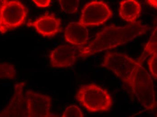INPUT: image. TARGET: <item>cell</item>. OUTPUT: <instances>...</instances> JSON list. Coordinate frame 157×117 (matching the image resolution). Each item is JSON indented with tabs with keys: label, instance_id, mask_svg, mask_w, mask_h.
<instances>
[{
	"label": "cell",
	"instance_id": "obj_1",
	"mask_svg": "<svg viewBox=\"0 0 157 117\" xmlns=\"http://www.w3.org/2000/svg\"><path fill=\"white\" fill-rule=\"evenodd\" d=\"M148 27L140 21L123 26L110 25L97 34L94 39L80 48V58H87L104 50L125 44L146 33Z\"/></svg>",
	"mask_w": 157,
	"mask_h": 117
},
{
	"label": "cell",
	"instance_id": "obj_2",
	"mask_svg": "<svg viewBox=\"0 0 157 117\" xmlns=\"http://www.w3.org/2000/svg\"><path fill=\"white\" fill-rule=\"evenodd\" d=\"M127 85L146 110H153L156 107V101L152 78L139 63L132 72Z\"/></svg>",
	"mask_w": 157,
	"mask_h": 117
},
{
	"label": "cell",
	"instance_id": "obj_3",
	"mask_svg": "<svg viewBox=\"0 0 157 117\" xmlns=\"http://www.w3.org/2000/svg\"><path fill=\"white\" fill-rule=\"evenodd\" d=\"M76 98L88 111L92 113L108 111L113 104L108 91L94 84L81 86L76 94Z\"/></svg>",
	"mask_w": 157,
	"mask_h": 117
},
{
	"label": "cell",
	"instance_id": "obj_4",
	"mask_svg": "<svg viewBox=\"0 0 157 117\" xmlns=\"http://www.w3.org/2000/svg\"><path fill=\"white\" fill-rule=\"evenodd\" d=\"M27 8L18 0H1L0 33L5 34L25 23Z\"/></svg>",
	"mask_w": 157,
	"mask_h": 117
},
{
	"label": "cell",
	"instance_id": "obj_5",
	"mask_svg": "<svg viewBox=\"0 0 157 117\" xmlns=\"http://www.w3.org/2000/svg\"><path fill=\"white\" fill-rule=\"evenodd\" d=\"M137 62L129 56L119 52L107 53L103 59V67L113 72L124 83L127 84Z\"/></svg>",
	"mask_w": 157,
	"mask_h": 117
},
{
	"label": "cell",
	"instance_id": "obj_6",
	"mask_svg": "<svg viewBox=\"0 0 157 117\" xmlns=\"http://www.w3.org/2000/svg\"><path fill=\"white\" fill-rule=\"evenodd\" d=\"M109 6L103 1L88 3L82 9L79 23L86 27L102 25L113 16Z\"/></svg>",
	"mask_w": 157,
	"mask_h": 117
},
{
	"label": "cell",
	"instance_id": "obj_7",
	"mask_svg": "<svg viewBox=\"0 0 157 117\" xmlns=\"http://www.w3.org/2000/svg\"><path fill=\"white\" fill-rule=\"evenodd\" d=\"M23 82L16 83L14 93L8 104L0 111V117H28L26 97L24 96Z\"/></svg>",
	"mask_w": 157,
	"mask_h": 117
},
{
	"label": "cell",
	"instance_id": "obj_8",
	"mask_svg": "<svg viewBox=\"0 0 157 117\" xmlns=\"http://www.w3.org/2000/svg\"><path fill=\"white\" fill-rule=\"evenodd\" d=\"M80 46L62 45L56 47L50 54L51 65L56 68L71 67L80 58Z\"/></svg>",
	"mask_w": 157,
	"mask_h": 117
},
{
	"label": "cell",
	"instance_id": "obj_9",
	"mask_svg": "<svg viewBox=\"0 0 157 117\" xmlns=\"http://www.w3.org/2000/svg\"><path fill=\"white\" fill-rule=\"evenodd\" d=\"M28 117H49L51 113L50 97L28 90L26 92Z\"/></svg>",
	"mask_w": 157,
	"mask_h": 117
},
{
	"label": "cell",
	"instance_id": "obj_10",
	"mask_svg": "<svg viewBox=\"0 0 157 117\" xmlns=\"http://www.w3.org/2000/svg\"><path fill=\"white\" fill-rule=\"evenodd\" d=\"M28 26L36 29L44 37H54L62 31L61 20L52 15L45 14L33 22H29Z\"/></svg>",
	"mask_w": 157,
	"mask_h": 117
},
{
	"label": "cell",
	"instance_id": "obj_11",
	"mask_svg": "<svg viewBox=\"0 0 157 117\" xmlns=\"http://www.w3.org/2000/svg\"><path fill=\"white\" fill-rule=\"evenodd\" d=\"M64 37L66 42L75 46H82L89 40L87 27L79 22L70 23L65 29Z\"/></svg>",
	"mask_w": 157,
	"mask_h": 117
},
{
	"label": "cell",
	"instance_id": "obj_12",
	"mask_svg": "<svg viewBox=\"0 0 157 117\" xmlns=\"http://www.w3.org/2000/svg\"><path fill=\"white\" fill-rule=\"evenodd\" d=\"M142 7L140 3L136 0H125L120 5L119 13L123 20L130 24L136 20L141 14Z\"/></svg>",
	"mask_w": 157,
	"mask_h": 117
},
{
	"label": "cell",
	"instance_id": "obj_13",
	"mask_svg": "<svg viewBox=\"0 0 157 117\" xmlns=\"http://www.w3.org/2000/svg\"><path fill=\"white\" fill-rule=\"evenodd\" d=\"M157 29L156 24L154 27L152 35L145 46L142 54L137 62L141 64L148 57L157 55Z\"/></svg>",
	"mask_w": 157,
	"mask_h": 117
},
{
	"label": "cell",
	"instance_id": "obj_14",
	"mask_svg": "<svg viewBox=\"0 0 157 117\" xmlns=\"http://www.w3.org/2000/svg\"><path fill=\"white\" fill-rule=\"evenodd\" d=\"M59 3L63 11L68 14L77 12L79 6V0H59Z\"/></svg>",
	"mask_w": 157,
	"mask_h": 117
},
{
	"label": "cell",
	"instance_id": "obj_15",
	"mask_svg": "<svg viewBox=\"0 0 157 117\" xmlns=\"http://www.w3.org/2000/svg\"><path fill=\"white\" fill-rule=\"evenodd\" d=\"M14 65L8 63H0V79H11L16 75Z\"/></svg>",
	"mask_w": 157,
	"mask_h": 117
},
{
	"label": "cell",
	"instance_id": "obj_16",
	"mask_svg": "<svg viewBox=\"0 0 157 117\" xmlns=\"http://www.w3.org/2000/svg\"><path fill=\"white\" fill-rule=\"evenodd\" d=\"M62 117H84L81 109L77 105H70L63 113Z\"/></svg>",
	"mask_w": 157,
	"mask_h": 117
},
{
	"label": "cell",
	"instance_id": "obj_17",
	"mask_svg": "<svg viewBox=\"0 0 157 117\" xmlns=\"http://www.w3.org/2000/svg\"><path fill=\"white\" fill-rule=\"evenodd\" d=\"M148 64L149 71L155 79L157 78V55L149 57L148 60Z\"/></svg>",
	"mask_w": 157,
	"mask_h": 117
},
{
	"label": "cell",
	"instance_id": "obj_18",
	"mask_svg": "<svg viewBox=\"0 0 157 117\" xmlns=\"http://www.w3.org/2000/svg\"><path fill=\"white\" fill-rule=\"evenodd\" d=\"M33 2L39 8H45L50 5L52 1L51 0H33Z\"/></svg>",
	"mask_w": 157,
	"mask_h": 117
},
{
	"label": "cell",
	"instance_id": "obj_19",
	"mask_svg": "<svg viewBox=\"0 0 157 117\" xmlns=\"http://www.w3.org/2000/svg\"><path fill=\"white\" fill-rule=\"evenodd\" d=\"M148 3L151 6H154L155 8L157 9V1H148Z\"/></svg>",
	"mask_w": 157,
	"mask_h": 117
},
{
	"label": "cell",
	"instance_id": "obj_20",
	"mask_svg": "<svg viewBox=\"0 0 157 117\" xmlns=\"http://www.w3.org/2000/svg\"><path fill=\"white\" fill-rule=\"evenodd\" d=\"M49 117H59L57 115H55L54 114H52V113H51Z\"/></svg>",
	"mask_w": 157,
	"mask_h": 117
},
{
	"label": "cell",
	"instance_id": "obj_21",
	"mask_svg": "<svg viewBox=\"0 0 157 117\" xmlns=\"http://www.w3.org/2000/svg\"><path fill=\"white\" fill-rule=\"evenodd\" d=\"M1 0H0V8H1Z\"/></svg>",
	"mask_w": 157,
	"mask_h": 117
}]
</instances>
